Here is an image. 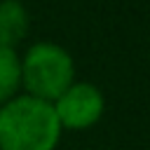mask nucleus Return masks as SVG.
I'll return each mask as SVG.
<instances>
[{"label": "nucleus", "instance_id": "nucleus-1", "mask_svg": "<svg viewBox=\"0 0 150 150\" xmlns=\"http://www.w3.org/2000/svg\"><path fill=\"white\" fill-rule=\"evenodd\" d=\"M59 136L54 103L26 94L0 105V150H54Z\"/></svg>", "mask_w": 150, "mask_h": 150}, {"label": "nucleus", "instance_id": "nucleus-2", "mask_svg": "<svg viewBox=\"0 0 150 150\" xmlns=\"http://www.w3.org/2000/svg\"><path fill=\"white\" fill-rule=\"evenodd\" d=\"M73 59L54 42H35L21 59V84L30 96L54 103L73 84Z\"/></svg>", "mask_w": 150, "mask_h": 150}, {"label": "nucleus", "instance_id": "nucleus-3", "mask_svg": "<svg viewBox=\"0 0 150 150\" xmlns=\"http://www.w3.org/2000/svg\"><path fill=\"white\" fill-rule=\"evenodd\" d=\"M54 112L61 127L84 129L94 124L103 112V94L89 82H73L56 101Z\"/></svg>", "mask_w": 150, "mask_h": 150}, {"label": "nucleus", "instance_id": "nucleus-4", "mask_svg": "<svg viewBox=\"0 0 150 150\" xmlns=\"http://www.w3.org/2000/svg\"><path fill=\"white\" fill-rule=\"evenodd\" d=\"M28 33V12L19 0L0 2V47L14 49Z\"/></svg>", "mask_w": 150, "mask_h": 150}, {"label": "nucleus", "instance_id": "nucleus-5", "mask_svg": "<svg viewBox=\"0 0 150 150\" xmlns=\"http://www.w3.org/2000/svg\"><path fill=\"white\" fill-rule=\"evenodd\" d=\"M21 84V61L14 49L0 47V105L14 98Z\"/></svg>", "mask_w": 150, "mask_h": 150}]
</instances>
